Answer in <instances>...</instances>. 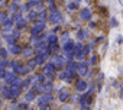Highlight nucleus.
<instances>
[{
  "instance_id": "nucleus-12",
  "label": "nucleus",
  "mask_w": 123,
  "mask_h": 110,
  "mask_svg": "<svg viewBox=\"0 0 123 110\" xmlns=\"http://www.w3.org/2000/svg\"><path fill=\"white\" fill-rule=\"evenodd\" d=\"M55 41H56V36H51V38H49V42H51V43H54Z\"/></svg>"
},
{
  "instance_id": "nucleus-4",
  "label": "nucleus",
  "mask_w": 123,
  "mask_h": 110,
  "mask_svg": "<svg viewBox=\"0 0 123 110\" xmlns=\"http://www.w3.org/2000/svg\"><path fill=\"white\" fill-rule=\"evenodd\" d=\"M42 29H43V23H38V25H35V26H33V29H32V31H33V33H38V32H39V31H42Z\"/></svg>"
},
{
  "instance_id": "nucleus-9",
  "label": "nucleus",
  "mask_w": 123,
  "mask_h": 110,
  "mask_svg": "<svg viewBox=\"0 0 123 110\" xmlns=\"http://www.w3.org/2000/svg\"><path fill=\"white\" fill-rule=\"evenodd\" d=\"M10 51H12V52H19V48H18V46H15V45H13V46H12V48H10Z\"/></svg>"
},
{
  "instance_id": "nucleus-10",
  "label": "nucleus",
  "mask_w": 123,
  "mask_h": 110,
  "mask_svg": "<svg viewBox=\"0 0 123 110\" xmlns=\"http://www.w3.org/2000/svg\"><path fill=\"white\" fill-rule=\"evenodd\" d=\"M6 49H0V55H2V57H6Z\"/></svg>"
},
{
  "instance_id": "nucleus-15",
  "label": "nucleus",
  "mask_w": 123,
  "mask_h": 110,
  "mask_svg": "<svg viewBox=\"0 0 123 110\" xmlns=\"http://www.w3.org/2000/svg\"><path fill=\"white\" fill-rule=\"evenodd\" d=\"M0 2H2V0H0Z\"/></svg>"
},
{
  "instance_id": "nucleus-8",
  "label": "nucleus",
  "mask_w": 123,
  "mask_h": 110,
  "mask_svg": "<svg viewBox=\"0 0 123 110\" xmlns=\"http://www.w3.org/2000/svg\"><path fill=\"white\" fill-rule=\"evenodd\" d=\"M75 7H77V3H70L68 5V9H71V10H74Z\"/></svg>"
},
{
  "instance_id": "nucleus-7",
  "label": "nucleus",
  "mask_w": 123,
  "mask_h": 110,
  "mask_svg": "<svg viewBox=\"0 0 123 110\" xmlns=\"http://www.w3.org/2000/svg\"><path fill=\"white\" fill-rule=\"evenodd\" d=\"M55 64H56V65H62V64H64V60L59 58V57H56V58H55Z\"/></svg>"
},
{
  "instance_id": "nucleus-5",
  "label": "nucleus",
  "mask_w": 123,
  "mask_h": 110,
  "mask_svg": "<svg viewBox=\"0 0 123 110\" xmlns=\"http://www.w3.org/2000/svg\"><path fill=\"white\" fill-rule=\"evenodd\" d=\"M52 73H54V65H51V64H49V65H46V67H45V74L51 75Z\"/></svg>"
},
{
  "instance_id": "nucleus-6",
  "label": "nucleus",
  "mask_w": 123,
  "mask_h": 110,
  "mask_svg": "<svg viewBox=\"0 0 123 110\" xmlns=\"http://www.w3.org/2000/svg\"><path fill=\"white\" fill-rule=\"evenodd\" d=\"M77 88H78V90H84V88H86V83H84V81H80V83L77 84Z\"/></svg>"
},
{
  "instance_id": "nucleus-11",
  "label": "nucleus",
  "mask_w": 123,
  "mask_h": 110,
  "mask_svg": "<svg viewBox=\"0 0 123 110\" xmlns=\"http://www.w3.org/2000/svg\"><path fill=\"white\" fill-rule=\"evenodd\" d=\"M16 9H18V6H16V5H12V6H10V12H15Z\"/></svg>"
},
{
  "instance_id": "nucleus-13",
  "label": "nucleus",
  "mask_w": 123,
  "mask_h": 110,
  "mask_svg": "<svg viewBox=\"0 0 123 110\" xmlns=\"http://www.w3.org/2000/svg\"><path fill=\"white\" fill-rule=\"evenodd\" d=\"M78 2H81V0H74V3H78Z\"/></svg>"
},
{
  "instance_id": "nucleus-1",
  "label": "nucleus",
  "mask_w": 123,
  "mask_h": 110,
  "mask_svg": "<svg viewBox=\"0 0 123 110\" xmlns=\"http://www.w3.org/2000/svg\"><path fill=\"white\" fill-rule=\"evenodd\" d=\"M61 20H62V15H61L59 12H54L51 15V22L52 23H59Z\"/></svg>"
},
{
  "instance_id": "nucleus-2",
  "label": "nucleus",
  "mask_w": 123,
  "mask_h": 110,
  "mask_svg": "<svg viewBox=\"0 0 123 110\" xmlns=\"http://www.w3.org/2000/svg\"><path fill=\"white\" fill-rule=\"evenodd\" d=\"M90 16H91L90 9H83V10H81V13H80V18H81L83 20H88V19H90Z\"/></svg>"
},
{
  "instance_id": "nucleus-3",
  "label": "nucleus",
  "mask_w": 123,
  "mask_h": 110,
  "mask_svg": "<svg viewBox=\"0 0 123 110\" xmlns=\"http://www.w3.org/2000/svg\"><path fill=\"white\" fill-rule=\"evenodd\" d=\"M78 71H80L81 74H86V71H87V64H86V62H81V64L78 65Z\"/></svg>"
},
{
  "instance_id": "nucleus-14",
  "label": "nucleus",
  "mask_w": 123,
  "mask_h": 110,
  "mask_svg": "<svg viewBox=\"0 0 123 110\" xmlns=\"http://www.w3.org/2000/svg\"><path fill=\"white\" fill-rule=\"evenodd\" d=\"M15 2H18V0H15Z\"/></svg>"
}]
</instances>
